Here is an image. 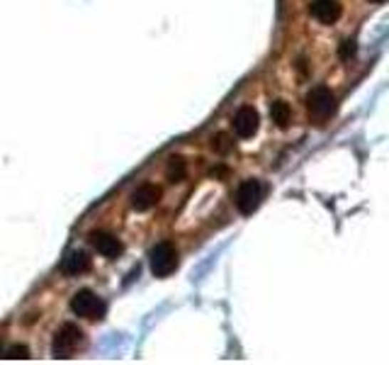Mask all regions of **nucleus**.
<instances>
[{"label":"nucleus","mask_w":389,"mask_h":365,"mask_svg":"<svg viewBox=\"0 0 389 365\" xmlns=\"http://www.w3.org/2000/svg\"><path fill=\"white\" fill-rule=\"evenodd\" d=\"M149 266H151V273L156 278H168L170 273L178 266V253H175V246L170 241H161L151 249V256H149Z\"/></svg>","instance_id":"1"},{"label":"nucleus","mask_w":389,"mask_h":365,"mask_svg":"<svg viewBox=\"0 0 389 365\" xmlns=\"http://www.w3.org/2000/svg\"><path fill=\"white\" fill-rule=\"evenodd\" d=\"M71 312L83 319H100L105 314V302L93 290H78L71 297Z\"/></svg>","instance_id":"2"},{"label":"nucleus","mask_w":389,"mask_h":365,"mask_svg":"<svg viewBox=\"0 0 389 365\" xmlns=\"http://www.w3.org/2000/svg\"><path fill=\"white\" fill-rule=\"evenodd\" d=\"M234 202H237V210L241 215H253L263 202V185L261 180L251 178V180H244L239 185L237 195H234Z\"/></svg>","instance_id":"3"},{"label":"nucleus","mask_w":389,"mask_h":365,"mask_svg":"<svg viewBox=\"0 0 389 365\" xmlns=\"http://www.w3.org/2000/svg\"><path fill=\"white\" fill-rule=\"evenodd\" d=\"M81 341H83V331L76 324H63L54 336L51 353H54V358H71L81 346Z\"/></svg>","instance_id":"4"},{"label":"nucleus","mask_w":389,"mask_h":365,"mask_svg":"<svg viewBox=\"0 0 389 365\" xmlns=\"http://www.w3.org/2000/svg\"><path fill=\"white\" fill-rule=\"evenodd\" d=\"M306 110L316 120H326L328 115L336 110V98L326 86H319L306 96Z\"/></svg>","instance_id":"5"},{"label":"nucleus","mask_w":389,"mask_h":365,"mask_svg":"<svg viewBox=\"0 0 389 365\" xmlns=\"http://www.w3.org/2000/svg\"><path fill=\"white\" fill-rule=\"evenodd\" d=\"M232 125H234V132H237L239 139H251L253 134L258 132V127H261V117H258V113L251 108V105H244V108L237 110Z\"/></svg>","instance_id":"6"},{"label":"nucleus","mask_w":389,"mask_h":365,"mask_svg":"<svg viewBox=\"0 0 389 365\" xmlns=\"http://www.w3.org/2000/svg\"><path fill=\"white\" fill-rule=\"evenodd\" d=\"M158 197H161V190L156 185H151V182H144V185H139L132 192V207L137 212H149L156 207Z\"/></svg>","instance_id":"7"},{"label":"nucleus","mask_w":389,"mask_h":365,"mask_svg":"<svg viewBox=\"0 0 389 365\" xmlns=\"http://www.w3.org/2000/svg\"><path fill=\"white\" fill-rule=\"evenodd\" d=\"M90 244H93V249H95L100 256H105V258H115V256H120V253H122L120 239H117L115 234H110V232H93L90 234Z\"/></svg>","instance_id":"8"},{"label":"nucleus","mask_w":389,"mask_h":365,"mask_svg":"<svg viewBox=\"0 0 389 365\" xmlns=\"http://www.w3.org/2000/svg\"><path fill=\"white\" fill-rule=\"evenodd\" d=\"M309 10L321 25H333L341 17V5L336 3V0H314Z\"/></svg>","instance_id":"9"},{"label":"nucleus","mask_w":389,"mask_h":365,"mask_svg":"<svg viewBox=\"0 0 389 365\" xmlns=\"http://www.w3.org/2000/svg\"><path fill=\"white\" fill-rule=\"evenodd\" d=\"M63 273L66 275H83L90 270V258L83 251H71L66 258H63Z\"/></svg>","instance_id":"10"},{"label":"nucleus","mask_w":389,"mask_h":365,"mask_svg":"<svg viewBox=\"0 0 389 365\" xmlns=\"http://www.w3.org/2000/svg\"><path fill=\"white\" fill-rule=\"evenodd\" d=\"M270 117H273V122L280 129H287V127H290V122H292L290 105H287L285 100H275V103L270 105Z\"/></svg>","instance_id":"11"},{"label":"nucleus","mask_w":389,"mask_h":365,"mask_svg":"<svg viewBox=\"0 0 389 365\" xmlns=\"http://www.w3.org/2000/svg\"><path fill=\"white\" fill-rule=\"evenodd\" d=\"M185 173H187L185 161H182L180 156H173V158H170L168 166H166V175H168V180H170V182H180L182 178H185Z\"/></svg>","instance_id":"12"},{"label":"nucleus","mask_w":389,"mask_h":365,"mask_svg":"<svg viewBox=\"0 0 389 365\" xmlns=\"http://www.w3.org/2000/svg\"><path fill=\"white\" fill-rule=\"evenodd\" d=\"M5 358H10V361H25V358H29V351L27 346H10L5 351Z\"/></svg>","instance_id":"13"},{"label":"nucleus","mask_w":389,"mask_h":365,"mask_svg":"<svg viewBox=\"0 0 389 365\" xmlns=\"http://www.w3.org/2000/svg\"><path fill=\"white\" fill-rule=\"evenodd\" d=\"M212 149L222 151V154H227L229 149H232V141H229L227 134H217L214 139H212Z\"/></svg>","instance_id":"14"},{"label":"nucleus","mask_w":389,"mask_h":365,"mask_svg":"<svg viewBox=\"0 0 389 365\" xmlns=\"http://www.w3.org/2000/svg\"><path fill=\"white\" fill-rule=\"evenodd\" d=\"M353 54H356V42H343V46H341V58H351Z\"/></svg>","instance_id":"15"},{"label":"nucleus","mask_w":389,"mask_h":365,"mask_svg":"<svg viewBox=\"0 0 389 365\" xmlns=\"http://www.w3.org/2000/svg\"><path fill=\"white\" fill-rule=\"evenodd\" d=\"M373 3H385V0H373Z\"/></svg>","instance_id":"16"}]
</instances>
